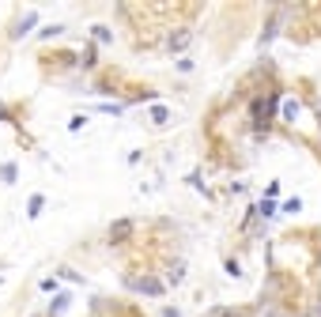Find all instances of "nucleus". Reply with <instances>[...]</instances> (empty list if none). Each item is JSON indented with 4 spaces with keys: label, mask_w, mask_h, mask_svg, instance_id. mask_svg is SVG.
Masks as SVG:
<instances>
[{
    "label": "nucleus",
    "mask_w": 321,
    "mask_h": 317,
    "mask_svg": "<svg viewBox=\"0 0 321 317\" xmlns=\"http://www.w3.org/2000/svg\"><path fill=\"white\" fill-rule=\"evenodd\" d=\"M68 306V295H60V299L57 302H53V306H50V314H60V310H64Z\"/></svg>",
    "instance_id": "obj_7"
},
{
    "label": "nucleus",
    "mask_w": 321,
    "mask_h": 317,
    "mask_svg": "<svg viewBox=\"0 0 321 317\" xmlns=\"http://www.w3.org/2000/svg\"><path fill=\"white\" fill-rule=\"evenodd\" d=\"M0 178H4V181L12 185V181H16V166H12V163H4V166H0Z\"/></svg>",
    "instance_id": "obj_5"
},
{
    "label": "nucleus",
    "mask_w": 321,
    "mask_h": 317,
    "mask_svg": "<svg viewBox=\"0 0 321 317\" xmlns=\"http://www.w3.org/2000/svg\"><path fill=\"white\" fill-rule=\"evenodd\" d=\"M189 42V34H186V30H182V34H178V38H170V49H182V45H186Z\"/></svg>",
    "instance_id": "obj_6"
},
{
    "label": "nucleus",
    "mask_w": 321,
    "mask_h": 317,
    "mask_svg": "<svg viewBox=\"0 0 321 317\" xmlns=\"http://www.w3.org/2000/svg\"><path fill=\"white\" fill-rule=\"evenodd\" d=\"M257 212H261V215H272V212H276V204H268V200H261V204H257Z\"/></svg>",
    "instance_id": "obj_9"
},
{
    "label": "nucleus",
    "mask_w": 321,
    "mask_h": 317,
    "mask_svg": "<svg viewBox=\"0 0 321 317\" xmlns=\"http://www.w3.org/2000/svg\"><path fill=\"white\" fill-rule=\"evenodd\" d=\"M152 121H155V125H166V121H170V110H166V106H155V110H152Z\"/></svg>",
    "instance_id": "obj_3"
},
{
    "label": "nucleus",
    "mask_w": 321,
    "mask_h": 317,
    "mask_svg": "<svg viewBox=\"0 0 321 317\" xmlns=\"http://www.w3.org/2000/svg\"><path fill=\"white\" fill-rule=\"evenodd\" d=\"M94 38H98V42H110L114 34H110V30H106V26H94Z\"/></svg>",
    "instance_id": "obj_8"
},
{
    "label": "nucleus",
    "mask_w": 321,
    "mask_h": 317,
    "mask_svg": "<svg viewBox=\"0 0 321 317\" xmlns=\"http://www.w3.org/2000/svg\"><path fill=\"white\" fill-rule=\"evenodd\" d=\"M42 204H46V197H30V204H26V215L34 219V215L42 212Z\"/></svg>",
    "instance_id": "obj_4"
},
{
    "label": "nucleus",
    "mask_w": 321,
    "mask_h": 317,
    "mask_svg": "<svg viewBox=\"0 0 321 317\" xmlns=\"http://www.w3.org/2000/svg\"><path fill=\"white\" fill-rule=\"evenodd\" d=\"M34 23H38V15H34V11H30V15H23V19H19V26H16V38H23Z\"/></svg>",
    "instance_id": "obj_2"
},
{
    "label": "nucleus",
    "mask_w": 321,
    "mask_h": 317,
    "mask_svg": "<svg viewBox=\"0 0 321 317\" xmlns=\"http://www.w3.org/2000/svg\"><path fill=\"white\" fill-rule=\"evenodd\" d=\"M136 291H144V295H159L162 291V283H155V280H140V283H132Z\"/></svg>",
    "instance_id": "obj_1"
},
{
    "label": "nucleus",
    "mask_w": 321,
    "mask_h": 317,
    "mask_svg": "<svg viewBox=\"0 0 321 317\" xmlns=\"http://www.w3.org/2000/svg\"><path fill=\"white\" fill-rule=\"evenodd\" d=\"M0 121H8V110H4V106H0Z\"/></svg>",
    "instance_id": "obj_10"
}]
</instances>
